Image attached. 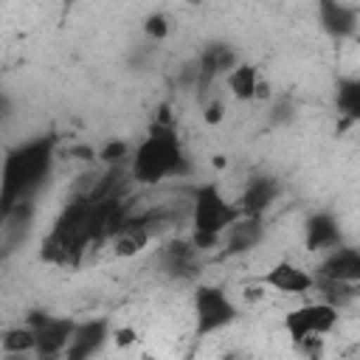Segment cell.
Here are the masks:
<instances>
[{"instance_id":"44dd1931","label":"cell","mask_w":360,"mask_h":360,"mask_svg":"<svg viewBox=\"0 0 360 360\" xmlns=\"http://www.w3.org/2000/svg\"><path fill=\"white\" fill-rule=\"evenodd\" d=\"M115 338H118V343L124 346V343H129V340L135 338V332H129V329H121V332H115Z\"/></svg>"},{"instance_id":"8fae6325","label":"cell","mask_w":360,"mask_h":360,"mask_svg":"<svg viewBox=\"0 0 360 360\" xmlns=\"http://www.w3.org/2000/svg\"><path fill=\"white\" fill-rule=\"evenodd\" d=\"M276 194H278V186L273 177H253V180H248V186L242 191L239 208L245 217H262L270 208V202L276 200Z\"/></svg>"},{"instance_id":"9c48e42d","label":"cell","mask_w":360,"mask_h":360,"mask_svg":"<svg viewBox=\"0 0 360 360\" xmlns=\"http://www.w3.org/2000/svg\"><path fill=\"white\" fill-rule=\"evenodd\" d=\"M318 22L329 37H352L357 31V11L346 0H318Z\"/></svg>"},{"instance_id":"3957f363","label":"cell","mask_w":360,"mask_h":360,"mask_svg":"<svg viewBox=\"0 0 360 360\" xmlns=\"http://www.w3.org/2000/svg\"><path fill=\"white\" fill-rule=\"evenodd\" d=\"M242 217V208L233 205L217 183H205L194 188L191 197V245L197 250H211L222 242L225 231Z\"/></svg>"},{"instance_id":"7a4b0ae2","label":"cell","mask_w":360,"mask_h":360,"mask_svg":"<svg viewBox=\"0 0 360 360\" xmlns=\"http://www.w3.org/2000/svg\"><path fill=\"white\" fill-rule=\"evenodd\" d=\"M51 158H53V146L45 138L20 143L17 149L8 152L3 166V211L6 214L20 202H25V197L42 183V177L51 169Z\"/></svg>"},{"instance_id":"8992f818","label":"cell","mask_w":360,"mask_h":360,"mask_svg":"<svg viewBox=\"0 0 360 360\" xmlns=\"http://www.w3.org/2000/svg\"><path fill=\"white\" fill-rule=\"evenodd\" d=\"M318 278H329V281H340V284H360V248L352 245H335L332 250L323 253L321 264H318Z\"/></svg>"},{"instance_id":"52a82bcc","label":"cell","mask_w":360,"mask_h":360,"mask_svg":"<svg viewBox=\"0 0 360 360\" xmlns=\"http://www.w3.org/2000/svg\"><path fill=\"white\" fill-rule=\"evenodd\" d=\"M262 281H264L270 290L281 292V295H307L309 290H315L318 276H312L309 270H304L301 264H295V262H290V259H281V262H276V264L262 276Z\"/></svg>"},{"instance_id":"30bf717a","label":"cell","mask_w":360,"mask_h":360,"mask_svg":"<svg viewBox=\"0 0 360 360\" xmlns=\"http://www.w3.org/2000/svg\"><path fill=\"white\" fill-rule=\"evenodd\" d=\"M304 242L309 250H318V253H326L332 250L335 245H340V225L332 214H312L304 225Z\"/></svg>"},{"instance_id":"2e32d148","label":"cell","mask_w":360,"mask_h":360,"mask_svg":"<svg viewBox=\"0 0 360 360\" xmlns=\"http://www.w3.org/2000/svg\"><path fill=\"white\" fill-rule=\"evenodd\" d=\"M3 354L6 357H17L22 352H37V335H34V326H14V329H6L3 340Z\"/></svg>"},{"instance_id":"ba28073f","label":"cell","mask_w":360,"mask_h":360,"mask_svg":"<svg viewBox=\"0 0 360 360\" xmlns=\"http://www.w3.org/2000/svg\"><path fill=\"white\" fill-rule=\"evenodd\" d=\"M31 326H34V335H37V354H42V357H53V354L68 352L70 338H73V329H76L73 321L48 318V315L39 318V321H34Z\"/></svg>"},{"instance_id":"9a60e30c","label":"cell","mask_w":360,"mask_h":360,"mask_svg":"<svg viewBox=\"0 0 360 360\" xmlns=\"http://www.w3.org/2000/svg\"><path fill=\"white\" fill-rule=\"evenodd\" d=\"M335 104L338 110L352 118V121H360V79L357 76H349V79H340L338 87H335Z\"/></svg>"},{"instance_id":"6da1fadb","label":"cell","mask_w":360,"mask_h":360,"mask_svg":"<svg viewBox=\"0 0 360 360\" xmlns=\"http://www.w3.org/2000/svg\"><path fill=\"white\" fill-rule=\"evenodd\" d=\"M186 172V155L169 124H155L129 155V174L141 186H158Z\"/></svg>"},{"instance_id":"e0dca14e","label":"cell","mask_w":360,"mask_h":360,"mask_svg":"<svg viewBox=\"0 0 360 360\" xmlns=\"http://www.w3.org/2000/svg\"><path fill=\"white\" fill-rule=\"evenodd\" d=\"M233 65H236V56H233L231 48H225V45H211V48L202 53L200 70H202L205 76H217V73H228Z\"/></svg>"},{"instance_id":"ac0fdd59","label":"cell","mask_w":360,"mask_h":360,"mask_svg":"<svg viewBox=\"0 0 360 360\" xmlns=\"http://www.w3.org/2000/svg\"><path fill=\"white\" fill-rule=\"evenodd\" d=\"M143 31H146V37H152V39H166V34H169V20H166V14H149V17L143 20Z\"/></svg>"},{"instance_id":"5b68a950","label":"cell","mask_w":360,"mask_h":360,"mask_svg":"<svg viewBox=\"0 0 360 360\" xmlns=\"http://www.w3.org/2000/svg\"><path fill=\"white\" fill-rule=\"evenodd\" d=\"M194 318H197V332L211 335V332L225 329L236 318V307L219 287L202 284L194 292Z\"/></svg>"},{"instance_id":"4fadbf2b","label":"cell","mask_w":360,"mask_h":360,"mask_svg":"<svg viewBox=\"0 0 360 360\" xmlns=\"http://www.w3.org/2000/svg\"><path fill=\"white\" fill-rule=\"evenodd\" d=\"M107 340V323L104 321H90L73 329L70 346H68V357H87L93 352H98V346Z\"/></svg>"},{"instance_id":"5bb4252c","label":"cell","mask_w":360,"mask_h":360,"mask_svg":"<svg viewBox=\"0 0 360 360\" xmlns=\"http://www.w3.org/2000/svg\"><path fill=\"white\" fill-rule=\"evenodd\" d=\"M259 236H262V228H259V217H239L228 231H225V242H228V248L231 250H248V248H253L256 242H259Z\"/></svg>"},{"instance_id":"277c9868","label":"cell","mask_w":360,"mask_h":360,"mask_svg":"<svg viewBox=\"0 0 360 360\" xmlns=\"http://www.w3.org/2000/svg\"><path fill=\"white\" fill-rule=\"evenodd\" d=\"M338 304H332L329 298L323 301H309L301 307H292L284 315V332L295 340V343H307V340H321L326 338L335 326H338Z\"/></svg>"},{"instance_id":"d6986e66","label":"cell","mask_w":360,"mask_h":360,"mask_svg":"<svg viewBox=\"0 0 360 360\" xmlns=\"http://www.w3.org/2000/svg\"><path fill=\"white\" fill-rule=\"evenodd\" d=\"M98 158H101L104 163H118V160L129 158V143H124V141H112V143H107V146L101 149Z\"/></svg>"},{"instance_id":"7c38bea8","label":"cell","mask_w":360,"mask_h":360,"mask_svg":"<svg viewBox=\"0 0 360 360\" xmlns=\"http://www.w3.org/2000/svg\"><path fill=\"white\" fill-rule=\"evenodd\" d=\"M225 82H228V90L236 101H253L256 96H262V79H259V70L253 65L236 62L225 73Z\"/></svg>"},{"instance_id":"ffe728a7","label":"cell","mask_w":360,"mask_h":360,"mask_svg":"<svg viewBox=\"0 0 360 360\" xmlns=\"http://www.w3.org/2000/svg\"><path fill=\"white\" fill-rule=\"evenodd\" d=\"M222 115H225V112H222V104H219V101H211V104L202 110V121H205V124H219Z\"/></svg>"}]
</instances>
